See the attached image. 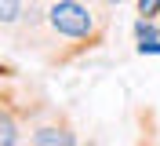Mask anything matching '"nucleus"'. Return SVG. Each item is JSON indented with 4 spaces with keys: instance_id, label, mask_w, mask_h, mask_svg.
<instances>
[{
    "instance_id": "obj_8",
    "label": "nucleus",
    "mask_w": 160,
    "mask_h": 146,
    "mask_svg": "<svg viewBox=\"0 0 160 146\" xmlns=\"http://www.w3.org/2000/svg\"><path fill=\"white\" fill-rule=\"evenodd\" d=\"M102 4H109V8H113V4H124V0H102Z\"/></svg>"
},
{
    "instance_id": "obj_7",
    "label": "nucleus",
    "mask_w": 160,
    "mask_h": 146,
    "mask_svg": "<svg viewBox=\"0 0 160 146\" xmlns=\"http://www.w3.org/2000/svg\"><path fill=\"white\" fill-rule=\"evenodd\" d=\"M138 55H160V37H153V40H138Z\"/></svg>"
},
{
    "instance_id": "obj_2",
    "label": "nucleus",
    "mask_w": 160,
    "mask_h": 146,
    "mask_svg": "<svg viewBox=\"0 0 160 146\" xmlns=\"http://www.w3.org/2000/svg\"><path fill=\"white\" fill-rule=\"evenodd\" d=\"M33 143L37 146H73L77 143V135H73V132H66V128H37V132H33Z\"/></svg>"
},
{
    "instance_id": "obj_5",
    "label": "nucleus",
    "mask_w": 160,
    "mask_h": 146,
    "mask_svg": "<svg viewBox=\"0 0 160 146\" xmlns=\"http://www.w3.org/2000/svg\"><path fill=\"white\" fill-rule=\"evenodd\" d=\"M135 37H138V40H153V37H160V29H157V22H153V19L138 15V22H135Z\"/></svg>"
},
{
    "instance_id": "obj_4",
    "label": "nucleus",
    "mask_w": 160,
    "mask_h": 146,
    "mask_svg": "<svg viewBox=\"0 0 160 146\" xmlns=\"http://www.w3.org/2000/svg\"><path fill=\"white\" fill-rule=\"evenodd\" d=\"M22 15V0H0V22L4 26H15Z\"/></svg>"
},
{
    "instance_id": "obj_1",
    "label": "nucleus",
    "mask_w": 160,
    "mask_h": 146,
    "mask_svg": "<svg viewBox=\"0 0 160 146\" xmlns=\"http://www.w3.org/2000/svg\"><path fill=\"white\" fill-rule=\"evenodd\" d=\"M48 26L58 33V37L69 40H88L95 33V15H91L80 0H55L48 8Z\"/></svg>"
},
{
    "instance_id": "obj_3",
    "label": "nucleus",
    "mask_w": 160,
    "mask_h": 146,
    "mask_svg": "<svg viewBox=\"0 0 160 146\" xmlns=\"http://www.w3.org/2000/svg\"><path fill=\"white\" fill-rule=\"evenodd\" d=\"M18 143V132H15V117L4 110L0 113V146H15Z\"/></svg>"
},
{
    "instance_id": "obj_6",
    "label": "nucleus",
    "mask_w": 160,
    "mask_h": 146,
    "mask_svg": "<svg viewBox=\"0 0 160 146\" xmlns=\"http://www.w3.org/2000/svg\"><path fill=\"white\" fill-rule=\"evenodd\" d=\"M138 15L157 19V15H160V0H138Z\"/></svg>"
}]
</instances>
